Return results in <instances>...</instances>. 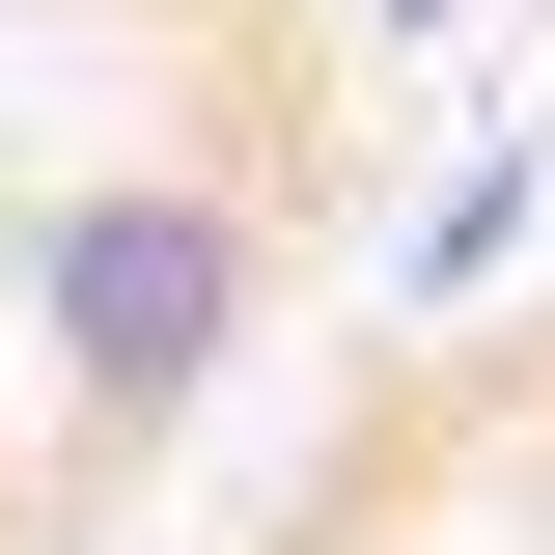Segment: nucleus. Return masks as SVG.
<instances>
[{
    "label": "nucleus",
    "instance_id": "1",
    "mask_svg": "<svg viewBox=\"0 0 555 555\" xmlns=\"http://www.w3.org/2000/svg\"><path fill=\"white\" fill-rule=\"evenodd\" d=\"M361 250L334 0H0V555H167L250 389Z\"/></svg>",
    "mask_w": 555,
    "mask_h": 555
},
{
    "label": "nucleus",
    "instance_id": "2",
    "mask_svg": "<svg viewBox=\"0 0 555 555\" xmlns=\"http://www.w3.org/2000/svg\"><path fill=\"white\" fill-rule=\"evenodd\" d=\"M222 555H555V278L473 306V334L334 361L306 444L222 500Z\"/></svg>",
    "mask_w": 555,
    "mask_h": 555
}]
</instances>
